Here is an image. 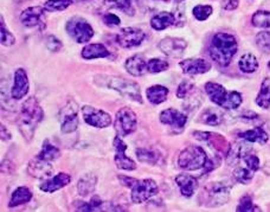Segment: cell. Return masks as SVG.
Instances as JSON below:
<instances>
[{
    "label": "cell",
    "instance_id": "obj_18",
    "mask_svg": "<svg viewBox=\"0 0 270 212\" xmlns=\"http://www.w3.org/2000/svg\"><path fill=\"white\" fill-rule=\"evenodd\" d=\"M44 8L40 6H32L24 10L20 15V22L26 27H36L43 24L44 18Z\"/></svg>",
    "mask_w": 270,
    "mask_h": 212
},
{
    "label": "cell",
    "instance_id": "obj_48",
    "mask_svg": "<svg viewBox=\"0 0 270 212\" xmlns=\"http://www.w3.org/2000/svg\"><path fill=\"white\" fill-rule=\"evenodd\" d=\"M243 161L245 162V165H247V167L252 169L254 172H256L259 168V159L256 157L255 154H251L248 152L243 157Z\"/></svg>",
    "mask_w": 270,
    "mask_h": 212
},
{
    "label": "cell",
    "instance_id": "obj_2",
    "mask_svg": "<svg viewBox=\"0 0 270 212\" xmlns=\"http://www.w3.org/2000/svg\"><path fill=\"white\" fill-rule=\"evenodd\" d=\"M237 50V41L233 34L219 32L212 37L211 44H210V56L218 65H229Z\"/></svg>",
    "mask_w": 270,
    "mask_h": 212
},
{
    "label": "cell",
    "instance_id": "obj_12",
    "mask_svg": "<svg viewBox=\"0 0 270 212\" xmlns=\"http://www.w3.org/2000/svg\"><path fill=\"white\" fill-rule=\"evenodd\" d=\"M114 147L117 150V154H115L114 161L115 165L118 166V168L125 169V171H134L136 168L135 161L126 155V151H127V145L124 143V140L121 139L120 135L114 137Z\"/></svg>",
    "mask_w": 270,
    "mask_h": 212
},
{
    "label": "cell",
    "instance_id": "obj_3",
    "mask_svg": "<svg viewBox=\"0 0 270 212\" xmlns=\"http://www.w3.org/2000/svg\"><path fill=\"white\" fill-rule=\"evenodd\" d=\"M96 81L97 83L101 84V86L118 91L119 94H121L122 96L129 98V100L142 103L140 87L135 82H133V81L114 76H99Z\"/></svg>",
    "mask_w": 270,
    "mask_h": 212
},
{
    "label": "cell",
    "instance_id": "obj_23",
    "mask_svg": "<svg viewBox=\"0 0 270 212\" xmlns=\"http://www.w3.org/2000/svg\"><path fill=\"white\" fill-rule=\"evenodd\" d=\"M125 68L127 73L131 74L132 76L140 77L146 73L147 70V62L143 56L134 55L129 57L125 63Z\"/></svg>",
    "mask_w": 270,
    "mask_h": 212
},
{
    "label": "cell",
    "instance_id": "obj_54",
    "mask_svg": "<svg viewBox=\"0 0 270 212\" xmlns=\"http://www.w3.org/2000/svg\"><path fill=\"white\" fill-rule=\"evenodd\" d=\"M268 68H269V69H270V62H269V63H268Z\"/></svg>",
    "mask_w": 270,
    "mask_h": 212
},
{
    "label": "cell",
    "instance_id": "obj_15",
    "mask_svg": "<svg viewBox=\"0 0 270 212\" xmlns=\"http://www.w3.org/2000/svg\"><path fill=\"white\" fill-rule=\"evenodd\" d=\"M187 44L181 38H171L167 37L159 43V49L166 56L170 57H180L184 54Z\"/></svg>",
    "mask_w": 270,
    "mask_h": 212
},
{
    "label": "cell",
    "instance_id": "obj_53",
    "mask_svg": "<svg viewBox=\"0 0 270 212\" xmlns=\"http://www.w3.org/2000/svg\"><path fill=\"white\" fill-rule=\"evenodd\" d=\"M2 139L5 141L11 139V134L8 132V129H6V127L4 125H2Z\"/></svg>",
    "mask_w": 270,
    "mask_h": 212
},
{
    "label": "cell",
    "instance_id": "obj_24",
    "mask_svg": "<svg viewBox=\"0 0 270 212\" xmlns=\"http://www.w3.org/2000/svg\"><path fill=\"white\" fill-rule=\"evenodd\" d=\"M82 57L84 59H96V58H106L109 56V51L108 49L101 43H94V44H88L82 49L81 52Z\"/></svg>",
    "mask_w": 270,
    "mask_h": 212
},
{
    "label": "cell",
    "instance_id": "obj_50",
    "mask_svg": "<svg viewBox=\"0 0 270 212\" xmlns=\"http://www.w3.org/2000/svg\"><path fill=\"white\" fill-rule=\"evenodd\" d=\"M103 22L106 23V25L108 26H118L120 25L121 20L118 16L113 15V13H106L103 17Z\"/></svg>",
    "mask_w": 270,
    "mask_h": 212
},
{
    "label": "cell",
    "instance_id": "obj_32",
    "mask_svg": "<svg viewBox=\"0 0 270 212\" xmlns=\"http://www.w3.org/2000/svg\"><path fill=\"white\" fill-rule=\"evenodd\" d=\"M256 103L258 107L268 109L270 107V79L265 77L261 84V89L256 97Z\"/></svg>",
    "mask_w": 270,
    "mask_h": 212
},
{
    "label": "cell",
    "instance_id": "obj_46",
    "mask_svg": "<svg viewBox=\"0 0 270 212\" xmlns=\"http://www.w3.org/2000/svg\"><path fill=\"white\" fill-rule=\"evenodd\" d=\"M236 210L240 212H250V211H259V208L257 206H255L250 197L245 196L241 199Z\"/></svg>",
    "mask_w": 270,
    "mask_h": 212
},
{
    "label": "cell",
    "instance_id": "obj_47",
    "mask_svg": "<svg viewBox=\"0 0 270 212\" xmlns=\"http://www.w3.org/2000/svg\"><path fill=\"white\" fill-rule=\"evenodd\" d=\"M192 89H194V84L188 82V81H184V82L179 84L177 89V97L184 100V98H186L192 93Z\"/></svg>",
    "mask_w": 270,
    "mask_h": 212
},
{
    "label": "cell",
    "instance_id": "obj_40",
    "mask_svg": "<svg viewBox=\"0 0 270 212\" xmlns=\"http://www.w3.org/2000/svg\"><path fill=\"white\" fill-rule=\"evenodd\" d=\"M254 171L249 167H238L235 169L234 176L238 183L241 184H248L251 182V179L254 178Z\"/></svg>",
    "mask_w": 270,
    "mask_h": 212
},
{
    "label": "cell",
    "instance_id": "obj_4",
    "mask_svg": "<svg viewBox=\"0 0 270 212\" xmlns=\"http://www.w3.org/2000/svg\"><path fill=\"white\" fill-rule=\"evenodd\" d=\"M209 162L206 152L202 147L191 145L181 151L178 158V166L185 171H196L205 167Z\"/></svg>",
    "mask_w": 270,
    "mask_h": 212
},
{
    "label": "cell",
    "instance_id": "obj_33",
    "mask_svg": "<svg viewBox=\"0 0 270 212\" xmlns=\"http://www.w3.org/2000/svg\"><path fill=\"white\" fill-rule=\"evenodd\" d=\"M238 66L242 73L252 74L258 69V61L252 54H245L240 58Z\"/></svg>",
    "mask_w": 270,
    "mask_h": 212
},
{
    "label": "cell",
    "instance_id": "obj_42",
    "mask_svg": "<svg viewBox=\"0 0 270 212\" xmlns=\"http://www.w3.org/2000/svg\"><path fill=\"white\" fill-rule=\"evenodd\" d=\"M167 69H168V63L166 61H163V59L153 58L147 62V72L150 74H159L166 72Z\"/></svg>",
    "mask_w": 270,
    "mask_h": 212
},
{
    "label": "cell",
    "instance_id": "obj_5",
    "mask_svg": "<svg viewBox=\"0 0 270 212\" xmlns=\"http://www.w3.org/2000/svg\"><path fill=\"white\" fill-rule=\"evenodd\" d=\"M230 197V187L223 183H212L203 190L202 198L208 206H222Z\"/></svg>",
    "mask_w": 270,
    "mask_h": 212
},
{
    "label": "cell",
    "instance_id": "obj_9",
    "mask_svg": "<svg viewBox=\"0 0 270 212\" xmlns=\"http://www.w3.org/2000/svg\"><path fill=\"white\" fill-rule=\"evenodd\" d=\"M158 193V185L153 179L138 180L132 187V201L135 204L145 203Z\"/></svg>",
    "mask_w": 270,
    "mask_h": 212
},
{
    "label": "cell",
    "instance_id": "obj_22",
    "mask_svg": "<svg viewBox=\"0 0 270 212\" xmlns=\"http://www.w3.org/2000/svg\"><path fill=\"white\" fill-rule=\"evenodd\" d=\"M175 183L178 184L179 190L184 197H192L198 189V180L195 176L188 174H179L175 176Z\"/></svg>",
    "mask_w": 270,
    "mask_h": 212
},
{
    "label": "cell",
    "instance_id": "obj_16",
    "mask_svg": "<svg viewBox=\"0 0 270 212\" xmlns=\"http://www.w3.org/2000/svg\"><path fill=\"white\" fill-rule=\"evenodd\" d=\"M160 121L174 129H183L187 122V116L177 109H165L160 113Z\"/></svg>",
    "mask_w": 270,
    "mask_h": 212
},
{
    "label": "cell",
    "instance_id": "obj_7",
    "mask_svg": "<svg viewBox=\"0 0 270 212\" xmlns=\"http://www.w3.org/2000/svg\"><path fill=\"white\" fill-rule=\"evenodd\" d=\"M138 127V118L129 108H121L115 115L114 128L120 136H127L134 133Z\"/></svg>",
    "mask_w": 270,
    "mask_h": 212
},
{
    "label": "cell",
    "instance_id": "obj_44",
    "mask_svg": "<svg viewBox=\"0 0 270 212\" xmlns=\"http://www.w3.org/2000/svg\"><path fill=\"white\" fill-rule=\"evenodd\" d=\"M212 12H213V9H212V6H210V5H198L192 10V15L195 16L196 19L201 20V22L208 19L209 17L212 15Z\"/></svg>",
    "mask_w": 270,
    "mask_h": 212
},
{
    "label": "cell",
    "instance_id": "obj_52",
    "mask_svg": "<svg viewBox=\"0 0 270 212\" xmlns=\"http://www.w3.org/2000/svg\"><path fill=\"white\" fill-rule=\"evenodd\" d=\"M119 179H120L122 185L127 186L129 187V189H132V187L135 185V183L138 182L136 179H133L131 178V176H127V175H119Z\"/></svg>",
    "mask_w": 270,
    "mask_h": 212
},
{
    "label": "cell",
    "instance_id": "obj_8",
    "mask_svg": "<svg viewBox=\"0 0 270 212\" xmlns=\"http://www.w3.org/2000/svg\"><path fill=\"white\" fill-rule=\"evenodd\" d=\"M79 105L73 101H68L59 112L62 133L69 134L75 132L79 127Z\"/></svg>",
    "mask_w": 270,
    "mask_h": 212
},
{
    "label": "cell",
    "instance_id": "obj_38",
    "mask_svg": "<svg viewBox=\"0 0 270 212\" xmlns=\"http://www.w3.org/2000/svg\"><path fill=\"white\" fill-rule=\"evenodd\" d=\"M136 157L141 162H147V164H157L158 154L153 150L148 148H138L136 150Z\"/></svg>",
    "mask_w": 270,
    "mask_h": 212
},
{
    "label": "cell",
    "instance_id": "obj_11",
    "mask_svg": "<svg viewBox=\"0 0 270 212\" xmlns=\"http://www.w3.org/2000/svg\"><path fill=\"white\" fill-rule=\"evenodd\" d=\"M146 34L142 30L136 29V27H126L122 29L117 36L118 44L122 48L131 49L134 47H139L140 44L145 41Z\"/></svg>",
    "mask_w": 270,
    "mask_h": 212
},
{
    "label": "cell",
    "instance_id": "obj_34",
    "mask_svg": "<svg viewBox=\"0 0 270 212\" xmlns=\"http://www.w3.org/2000/svg\"><path fill=\"white\" fill-rule=\"evenodd\" d=\"M249 152V147L245 146L243 144H236L234 145L233 147H230L229 152H227V162L230 165L237 164L241 159H243V157Z\"/></svg>",
    "mask_w": 270,
    "mask_h": 212
},
{
    "label": "cell",
    "instance_id": "obj_21",
    "mask_svg": "<svg viewBox=\"0 0 270 212\" xmlns=\"http://www.w3.org/2000/svg\"><path fill=\"white\" fill-rule=\"evenodd\" d=\"M205 91L206 94H208V96L210 97V100H211L215 104L219 105V107H223L224 102L226 101L227 95H229V91H226L225 88L215 82L206 83Z\"/></svg>",
    "mask_w": 270,
    "mask_h": 212
},
{
    "label": "cell",
    "instance_id": "obj_28",
    "mask_svg": "<svg viewBox=\"0 0 270 212\" xmlns=\"http://www.w3.org/2000/svg\"><path fill=\"white\" fill-rule=\"evenodd\" d=\"M31 199H32V192H31L30 189H27L25 186L17 187V189L13 191L11 199H10L9 206L10 207L19 206V205L29 203Z\"/></svg>",
    "mask_w": 270,
    "mask_h": 212
},
{
    "label": "cell",
    "instance_id": "obj_36",
    "mask_svg": "<svg viewBox=\"0 0 270 212\" xmlns=\"http://www.w3.org/2000/svg\"><path fill=\"white\" fill-rule=\"evenodd\" d=\"M72 0H48L44 4V10L48 12H57L66 10L71 6Z\"/></svg>",
    "mask_w": 270,
    "mask_h": 212
},
{
    "label": "cell",
    "instance_id": "obj_26",
    "mask_svg": "<svg viewBox=\"0 0 270 212\" xmlns=\"http://www.w3.org/2000/svg\"><path fill=\"white\" fill-rule=\"evenodd\" d=\"M97 185V176L93 173H88V174L83 175L80 179L79 184H77V191L82 197L89 196L92 194L96 189Z\"/></svg>",
    "mask_w": 270,
    "mask_h": 212
},
{
    "label": "cell",
    "instance_id": "obj_37",
    "mask_svg": "<svg viewBox=\"0 0 270 212\" xmlns=\"http://www.w3.org/2000/svg\"><path fill=\"white\" fill-rule=\"evenodd\" d=\"M252 25L262 29L270 27V12L269 11H257L254 13L251 18Z\"/></svg>",
    "mask_w": 270,
    "mask_h": 212
},
{
    "label": "cell",
    "instance_id": "obj_45",
    "mask_svg": "<svg viewBox=\"0 0 270 212\" xmlns=\"http://www.w3.org/2000/svg\"><path fill=\"white\" fill-rule=\"evenodd\" d=\"M256 43L258 48L265 52H270V32L268 31H262L256 36Z\"/></svg>",
    "mask_w": 270,
    "mask_h": 212
},
{
    "label": "cell",
    "instance_id": "obj_1",
    "mask_svg": "<svg viewBox=\"0 0 270 212\" xmlns=\"http://www.w3.org/2000/svg\"><path fill=\"white\" fill-rule=\"evenodd\" d=\"M44 118V112L36 97L31 96L24 101L18 115V127L22 135L29 141L33 137L37 127Z\"/></svg>",
    "mask_w": 270,
    "mask_h": 212
},
{
    "label": "cell",
    "instance_id": "obj_20",
    "mask_svg": "<svg viewBox=\"0 0 270 212\" xmlns=\"http://www.w3.org/2000/svg\"><path fill=\"white\" fill-rule=\"evenodd\" d=\"M70 182H71V176H70L68 173L61 172V173H58V174L52 176V178L48 179L45 183L42 184L41 190L43 191V192L52 193V192H55V191L63 189V187L70 184Z\"/></svg>",
    "mask_w": 270,
    "mask_h": 212
},
{
    "label": "cell",
    "instance_id": "obj_51",
    "mask_svg": "<svg viewBox=\"0 0 270 212\" xmlns=\"http://www.w3.org/2000/svg\"><path fill=\"white\" fill-rule=\"evenodd\" d=\"M240 4V0H222V8L227 11L236 10Z\"/></svg>",
    "mask_w": 270,
    "mask_h": 212
},
{
    "label": "cell",
    "instance_id": "obj_13",
    "mask_svg": "<svg viewBox=\"0 0 270 212\" xmlns=\"http://www.w3.org/2000/svg\"><path fill=\"white\" fill-rule=\"evenodd\" d=\"M194 136L199 141L206 143L209 146L215 148V150H217L218 152H222V153L227 154V152L230 150V145L227 144L225 137L219 135V134L209 133V132H195Z\"/></svg>",
    "mask_w": 270,
    "mask_h": 212
},
{
    "label": "cell",
    "instance_id": "obj_43",
    "mask_svg": "<svg viewBox=\"0 0 270 212\" xmlns=\"http://www.w3.org/2000/svg\"><path fill=\"white\" fill-rule=\"evenodd\" d=\"M106 2L109 3L113 8L121 10L122 12H126L129 16H133L135 13L132 6V0H106Z\"/></svg>",
    "mask_w": 270,
    "mask_h": 212
},
{
    "label": "cell",
    "instance_id": "obj_6",
    "mask_svg": "<svg viewBox=\"0 0 270 212\" xmlns=\"http://www.w3.org/2000/svg\"><path fill=\"white\" fill-rule=\"evenodd\" d=\"M65 29L70 34V37L80 44L87 43L94 36V29L92 25L82 17H72L66 23Z\"/></svg>",
    "mask_w": 270,
    "mask_h": 212
},
{
    "label": "cell",
    "instance_id": "obj_39",
    "mask_svg": "<svg viewBox=\"0 0 270 212\" xmlns=\"http://www.w3.org/2000/svg\"><path fill=\"white\" fill-rule=\"evenodd\" d=\"M242 103V95L238 93V91H229V95H227L226 101L224 102L223 107L226 111H234V109H237Z\"/></svg>",
    "mask_w": 270,
    "mask_h": 212
},
{
    "label": "cell",
    "instance_id": "obj_55",
    "mask_svg": "<svg viewBox=\"0 0 270 212\" xmlns=\"http://www.w3.org/2000/svg\"><path fill=\"white\" fill-rule=\"evenodd\" d=\"M164 2H168V0H164Z\"/></svg>",
    "mask_w": 270,
    "mask_h": 212
},
{
    "label": "cell",
    "instance_id": "obj_17",
    "mask_svg": "<svg viewBox=\"0 0 270 212\" xmlns=\"http://www.w3.org/2000/svg\"><path fill=\"white\" fill-rule=\"evenodd\" d=\"M180 68L187 75H201L210 72L211 64L203 58H188L180 62Z\"/></svg>",
    "mask_w": 270,
    "mask_h": 212
},
{
    "label": "cell",
    "instance_id": "obj_30",
    "mask_svg": "<svg viewBox=\"0 0 270 212\" xmlns=\"http://www.w3.org/2000/svg\"><path fill=\"white\" fill-rule=\"evenodd\" d=\"M201 122L208 126H218L223 121V113L215 108H208L199 116Z\"/></svg>",
    "mask_w": 270,
    "mask_h": 212
},
{
    "label": "cell",
    "instance_id": "obj_41",
    "mask_svg": "<svg viewBox=\"0 0 270 212\" xmlns=\"http://www.w3.org/2000/svg\"><path fill=\"white\" fill-rule=\"evenodd\" d=\"M0 41H2V44L4 45V47H11V45L16 43V38L13 36L11 31L8 30L5 20L3 17H2V26H0Z\"/></svg>",
    "mask_w": 270,
    "mask_h": 212
},
{
    "label": "cell",
    "instance_id": "obj_27",
    "mask_svg": "<svg viewBox=\"0 0 270 212\" xmlns=\"http://www.w3.org/2000/svg\"><path fill=\"white\" fill-rule=\"evenodd\" d=\"M146 96L152 104H161L167 100L168 96V89L164 86H152L147 88L146 90Z\"/></svg>",
    "mask_w": 270,
    "mask_h": 212
},
{
    "label": "cell",
    "instance_id": "obj_10",
    "mask_svg": "<svg viewBox=\"0 0 270 212\" xmlns=\"http://www.w3.org/2000/svg\"><path fill=\"white\" fill-rule=\"evenodd\" d=\"M82 114L84 121L96 128H106L111 125L110 115L102 109L94 108L92 105H84L82 108Z\"/></svg>",
    "mask_w": 270,
    "mask_h": 212
},
{
    "label": "cell",
    "instance_id": "obj_49",
    "mask_svg": "<svg viewBox=\"0 0 270 212\" xmlns=\"http://www.w3.org/2000/svg\"><path fill=\"white\" fill-rule=\"evenodd\" d=\"M47 48L51 52H58L61 51V49L63 48V44L57 37H55L54 34H50V36L47 38Z\"/></svg>",
    "mask_w": 270,
    "mask_h": 212
},
{
    "label": "cell",
    "instance_id": "obj_14",
    "mask_svg": "<svg viewBox=\"0 0 270 212\" xmlns=\"http://www.w3.org/2000/svg\"><path fill=\"white\" fill-rule=\"evenodd\" d=\"M30 89V82L27 74L24 69L19 68L16 70L15 73V83H13L11 96L15 100H22L23 97H25Z\"/></svg>",
    "mask_w": 270,
    "mask_h": 212
},
{
    "label": "cell",
    "instance_id": "obj_31",
    "mask_svg": "<svg viewBox=\"0 0 270 212\" xmlns=\"http://www.w3.org/2000/svg\"><path fill=\"white\" fill-rule=\"evenodd\" d=\"M59 155H61L59 148L56 147L55 145H52L49 140H45L43 146H42L41 152L37 155V158L42 159V160L51 162L56 160L57 158H59Z\"/></svg>",
    "mask_w": 270,
    "mask_h": 212
},
{
    "label": "cell",
    "instance_id": "obj_25",
    "mask_svg": "<svg viewBox=\"0 0 270 212\" xmlns=\"http://www.w3.org/2000/svg\"><path fill=\"white\" fill-rule=\"evenodd\" d=\"M175 23L174 15L171 12H160L150 19V26L157 31L166 30Z\"/></svg>",
    "mask_w": 270,
    "mask_h": 212
},
{
    "label": "cell",
    "instance_id": "obj_19",
    "mask_svg": "<svg viewBox=\"0 0 270 212\" xmlns=\"http://www.w3.org/2000/svg\"><path fill=\"white\" fill-rule=\"evenodd\" d=\"M27 171H29V173L33 178L44 179L52 175L54 167H52L50 161L42 160V159H38L36 157L33 160L29 162V168H27Z\"/></svg>",
    "mask_w": 270,
    "mask_h": 212
},
{
    "label": "cell",
    "instance_id": "obj_35",
    "mask_svg": "<svg viewBox=\"0 0 270 212\" xmlns=\"http://www.w3.org/2000/svg\"><path fill=\"white\" fill-rule=\"evenodd\" d=\"M79 211H101L103 210V201L99 196H94L89 201H77L75 204Z\"/></svg>",
    "mask_w": 270,
    "mask_h": 212
},
{
    "label": "cell",
    "instance_id": "obj_29",
    "mask_svg": "<svg viewBox=\"0 0 270 212\" xmlns=\"http://www.w3.org/2000/svg\"><path fill=\"white\" fill-rule=\"evenodd\" d=\"M238 137L245 141H249V143H258L261 145H264L266 141L269 140V135L266 134L265 130L259 128V127L254 129L245 130V132H242L238 134Z\"/></svg>",
    "mask_w": 270,
    "mask_h": 212
}]
</instances>
